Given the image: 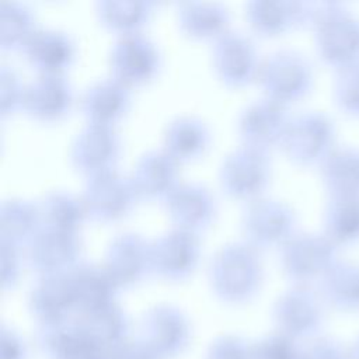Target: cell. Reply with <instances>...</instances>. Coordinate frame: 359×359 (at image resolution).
Listing matches in <instances>:
<instances>
[{
    "mask_svg": "<svg viewBox=\"0 0 359 359\" xmlns=\"http://www.w3.org/2000/svg\"><path fill=\"white\" fill-rule=\"evenodd\" d=\"M132 184L139 196L165 198L178 181V160L167 150L144 153L133 167Z\"/></svg>",
    "mask_w": 359,
    "mask_h": 359,
    "instance_id": "ac0fdd59",
    "label": "cell"
},
{
    "mask_svg": "<svg viewBox=\"0 0 359 359\" xmlns=\"http://www.w3.org/2000/svg\"><path fill=\"white\" fill-rule=\"evenodd\" d=\"M289 121L285 104L265 97L245 105L237 128L244 144L265 150L276 142L280 143Z\"/></svg>",
    "mask_w": 359,
    "mask_h": 359,
    "instance_id": "30bf717a",
    "label": "cell"
},
{
    "mask_svg": "<svg viewBox=\"0 0 359 359\" xmlns=\"http://www.w3.org/2000/svg\"><path fill=\"white\" fill-rule=\"evenodd\" d=\"M151 268L161 275L177 278L188 273L199 257L195 231L174 227L150 243Z\"/></svg>",
    "mask_w": 359,
    "mask_h": 359,
    "instance_id": "5bb4252c",
    "label": "cell"
},
{
    "mask_svg": "<svg viewBox=\"0 0 359 359\" xmlns=\"http://www.w3.org/2000/svg\"><path fill=\"white\" fill-rule=\"evenodd\" d=\"M17 248H18V245H15V244L1 241V268H3L4 282L7 280V278L13 279L14 273L17 272V266H18Z\"/></svg>",
    "mask_w": 359,
    "mask_h": 359,
    "instance_id": "d6a6232c",
    "label": "cell"
},
{
    "mask_svg": "<svg viewBox=\"0 0 359 359\" xmlns=\"http://www.w3.org/2000/svg\"><path fill=\"white\" fill-rule=\"evenodd\" d=\"M316 359H349V352L346 353L338 344L327 342L316 352Z\"/></svg>",
    "mask_w": 359,
    "mask_h": 359,
    "instance_id": "836d02e7",
    "label": "cell"
},
{
    "mask_svg": "<svg viewBox=\"0 0 359 359\" xmlns=\"http://www.w3.org/2000/svg\"><path fill=\"white\" fill-rule=\"evenodd\" d=\"M38 205L24 199H8L0 208V236L1 241L21 244L28 241L41 227Z\"/></svg>",
    "mask_w": 359,
    "mask_h": 359,
    "instance_id": "4316f807",
    "label": "cell"
},
{
    "mask_svg": "<svg viewBox=\"0 0 359 359\" xmlns=\"http://www.w3.org/2000/svg\"><path fill=\"white\" fill-rule=\"evenodd\" d=\"M324 234L337 245L359 237V195H331L324 210Z\"/></svg>",
    "mask_w": 359,
    "mask_h": 359,
    "instance_id": "d4e9b609",
    "label": "cell"
},
{
    "mask_svg": "<svg viewBox=\"0 0 359 359\" xmlns=\"http://www.w3.org/2000/svg\"><path fill=\"white\" fill-rule=\"evenodd\" d=\"M349 359H359V337L355 339L353 345L349 349Z\"/></svg>",
    "mask_w": 359,
    "mask_h": 359,
    "instance_id": "e575fe53",
    "label": "cell"
},
{
    "mask_svg": "<svg viewBox=\"0 0 359 359\" xmlns=\"http://www.w3.org/2000/svg\"><path fill=\"white\" fill-rule=\"evenodd\" d=\"M165 209L175 227L191 231L206 227L215 215V199L199 182H178L164 198Z\"/></svg>",
    "mask_w": 359,
    "mask_h": 359,
    "instance_id": "9a60e30c",
    "label": "cell"
},
{
    "mask_svg": "<svg viewBox=\"0 0 359 359\" xmlns=\"http://www.w3.org/2000/svg\"><path fill=\"white\" fill-rule=\"evenodd\" d=\"M337 104L349 114H359V60L338 67L334 80Z\"/></svg>",
    "mask_w": 359,
    "mask_h": 359,
    "instance_id": "4dcf8cb0",
    "label": "cell"
},
{
    "mask_svg": "<svg viewBox=\"0 0 359 359\" xmlns=\"http://www.w3.org/2000/svg\"><path fill=\"white\" fill-rule=\"evenodd\" d=\"M80 196L87 215L108 222L125 215L139 195L130 177H123L116 170L108 168L90 174Z\"/></svg>",
    "mask_w": 359,
    "mask_h": 359,
    "instance_id": "277c9868",
    "label": "cell"
},
{
    "mask_svg": "<svg viewBox=\"0 0 359 359\" xmlns=\"http://www.w3.org/2000/svg\"><path fill=\"white\" fill-rule=\"evenodd\" d=\"M157 65V49L142 34H121L111 48L109 66L112 77L128 87L151 79Z\"/></svg>",
    "mask_w": 359,
    "mask_h": 359,
    "instance_id": "ba28073f",
    "label": "cell"
},
{
    "mask_svg": "<svg viewBox=\"0 0 359 359\" xmlns=\"http://www.w3.org/2000/svg\"><path fill=\"white\" fill-rule=\"evenodd\" d=\"M27 243L29 264L48 275L77 264L80 240L76 231L41 226Z\"/></svg>",
    "mask_w": 359,
    "mask_h": 359,
    "instance_id": "8fae6325",
    "label": "cell"
},
{
    "mask_svg": "<svg viewBox=\"0 0 359 359\" xmlns=\"http://www.w3.org/2000/svg\"><path fill=\"white\" fill-rule=\"evenodd\" d=\"M337 247L324 233H293L280 245V264L294 279L323 278L338 259Z\"/></svg>",
    "mask_w": 359,
    "mask_h": 359,
    "instance_id": "5b68a950",
    "label": "cell"
},
{
    "mask_svg": "<svg viewBox=\"0 0 359 359\" xmlns=\"http://www.w3.org/2000/svg\"><path fill=\"white\" fill-rule=\"evenodd\" d=\"M320 165L321 177L331 195H359V147L335 146Z\"/></svg>",
    "mask_w": 359,
    "mask_h": 359,
    "instance_id": "7402d4cb",
    "label": "cell"
},
{
    "mask_svg": "<svg viewBox=\"0 0 359 359\" xmlns=\"http://www.w3.org/2000/svg\"><path fill=\"white\" fill-rule=\"evenodd\" d=\"M219 177L227 194L254 199L269 177L268 156L262 149L243 144L224 157Z\"/></svg>",
    "mask_w": 359,
    "mask_h": 359,
    "instance_id": "52a82bcc",
    "label": "cell"
},
{
    "mask_svg": "<svg viewBox=\"0 0 359 359\" xmlns=\"http://www.w3.org/2000/svg\"><path fill=\"white\" fill-rule=\"evenodd\" d=\"M73 93L69 81L57 72H45L24 86L22 108L39 119H56L70 107Z\"/></svg>",
    "mask_w": 359,
    "mask_h": 359,
    "instance_id": "e0dca14e",
    "label": "cell"
},
{
    "mask_svg": "<svg viewBox=\"0 0 359 359\" xmlns=\"http://www.w3.org/2000/svg\"><path fill=\"white\" fill-rule=\"evenodd\" d=\"M119 140L111 125L88 122L76 135L70 147V160L76 168L90 174L112 168Z\"/></svg>",
    "mask_w": 359,
    "mask_h": 359,
    "instance_id": "7c38bea8",
    "label": "cell"
},
{
    "mask_svg": "<svg viewBox=\"0 0 359 359\" xmlns=\"http://www.w3.org/2000/svg\"><path fill=\"white\" fill-rule=\"evenodd\" d=\"M178 20L181 28L192 36L217 38L226 31L229 14L219 3L184 1L180 4Z\"/></svg>",
    "mask_w": 359,
    "mask_h": 359,
    "instance_id": "484cf974",
    "label": "cell"
},
{
    "mask_svg": "<svg viewBox=\"0 0 359 359\" xmlns=\"http://www.w3.org/2000/svg\"><path fill=\"white\" fill-rule=\"evenodd\" d=\"M317 49L337 67L359 60V17L339 3L310 4Z\"/></svg>",
    "mask_w": 359,
    "mask_h": 359,
    "instance_id": "6da1fadb",
    "label": "cell"
},
{
    "mask_svg": "<svg viewBox=\"0 0 359 359\" xmlns=\"http://www.w3.org/2000/svg\"><path fill=\"white\" fill-rule=\"evenodd\" d=\"M102 266L112 282H132L151 268L150 243L136 233L116 234L107 247Z\"/></svg>",
    "mask_w": 359,
    "mask_h": 359,
    "instance_id": "2e32d148",
    "label": "cell"
},
{
    "mask_svg": "<svg viewBox=\"0 0 359 359\" xmlns=\"http://www.w3.org/2000/svg\"><path fill=\"white\" fill-rule=\"evenodd\" d=\"M24 86L18 76L8 66L0 69V109L6 115L22 105Z\"/></svg>",
    "mask_w": 359,
    "mask_h": 359,
    "instance_id": "1f68e13d",
    "label": "cell"
},
{
    "mask_svg": "<svg viewBox=\"0 0 359 359\" xmlns=\"http://www.w3.org/2000/svg\"><path fill=\"white\" fill-rule=\"evenodd\" d=\"M334 123L323 112L306 111L290 118L280 144L299 163H321L334 146Z\"/></svg>",
    "mask_w": 359,
    "mask_h": 359,
    "instance_id": "3957f363",
    "label": "cell"
},
{
    "mask_svg": "<svg viewBox=\"0 0 359 359\" xmlns=\"http://www.w3.org/2000/svg\"><path fill=\"white\" fill-rule=\"evenodd\" d=\"M100 20L122 34L136 32L147 20L153 3L142 0H102L97 4Z\"/></svg>",
    "mask_w": 359,
    "mask_h": 359,
    "instance_id": "f1b7e54d",
    "label": "cell"
},
{
    "mask_svg": "<svg viewBox=\"0 0 359 359\" xmlns=\"http://www.w3.org/2000/svg\"><path fill=\"white\" fill-rule=\"evenodd\" d=\"M257 80L266 97L285 104L309 91L313 81V69L300 52L279 49L261 60Z\"/></svg>",
    "mask_w": 359,
    "mask_h": 359,
    "instance_id": "7a4b0ae2",
    "label": "cell"
},
{
    "mask_svg": "<svg viewBox=\"0 0 359 359\" xmlns=\"http://www.w3.org/2000/svg\"><path fill=\"white\" fill-rule=\"evenodd\" d=\"M323 290L330 303L341 310H359V262L337 259L323 275Z\"/></svg>",
    "mask_w": 359,
    "mask_h": 359,
    "instance_id": "603a6c76",
    "label": "cell"
},
{
    "mask_svg": "<svg viewBox=\"0 0 359 359\" xmlns=\"http://www.w3.org/2000/svg\"><path fill=\"white\" fill-rule=\"evenodd\" d=\"M245 10L250 25L262 35L280 34L310 15V4L287 0H252Z\"/></svg>",
    "mask_w": 359,
    "mask_h": 359,
    "instance_id": "d6986e66",
    "label": "cell"
},
{
    "mask_svg": "<svg viewBox=\"0 0 359 359\" xmlns=\"http://www.w3.org/2000/svg\"><path fill=\"white\" fill-rule=\"evenodd\" d=\"M209 130L194 116H178L171 121L164 132V150L172 157L187 160L199 156L208 146Z\"/></svg>",
    "mask_w": 359,
    "mask_h": 359,
    "instance_id": "cb8c5ba5",
    "label": "cell"
},
{
    "mask_svg": "<svg viewBox=\"0 0 359 359\" xmlns=\"http://www.w3.org/2000/svg\"><path fill=\"white\" fill-rule=\"evenodd\" d=\"M21 50L41 73H60L73 56V43L62 31L35 28L22 43Z\"/></svg>",
    "mask_w": 359,
    "mask_h": 359,
    "instance_id": "44dd1931",
    "label": "cell"
},
{
    "mask_svg": "<svg viewBox=\"0 0 359 359\" xmlns=\"http://www.w3.org/2000/svg\"><path fill=\"white\" fill-rule=\"evenodd\" d=\"M261 259L257 247L234 241L219 248L210 259V275L223 289L251 286L259 276Z\"/></svg>",
    "mask_w": 359,
    "mask_h": 359,
    "instance_id": "4fadbf2b",
    "label": "cell"
},
{
    "mask_svg": "<svg viewBox=\"0 0 359 359\" xmlns=\"http://www.w3.org/2000/svg\"><path fill=\"white\" fill-rule=\"evenodd\" d=\"M296 216L283 202L271 198L251 199L241 215V231L254 247L283 244L294 231Z\"/></svg>",
    "mask_w": 359,
    "mask_h": 359,
    "instance_id": "8992f818",
    "label": "cell"
},
{
    "mask_svg": "<svg viewBox=\"0 0 359 359\" xmlns=\"http://www.w3.org/2000/svg\"><path fill=\"white\" fill-rule=\"evenodd\" d=\"M42 226L76 231L77 224L87 215L81 196L67 191L46 194L38 205Z\"/></svg>",
    "mask_w": 359,
    "mask_h": 359,
    "instance_id": "83f0119b",
    "label": "cell"
},
{
    "mask_svg": "<svg viewBox=\"0 0 359 359\" xmlns=\"http://www.w3.org/2000/svg\"><path fill=\"white\" fill-rule=\"evenodd\" d=\"M129 104V87L114 77L88 86L80 98L81 111L90 122L111 125Z\"/></svg>",
    "mask_w": 359,
    "mask_h": 359,
    "instance_id": "ffe728a7",
    "label": "cell"
},
{
    "mask_svg": "<svg viewBox=\"0 0 359 359\" xmlns=\"http://www.w3.org/2000/svg\"><path fill=\"white\" fill-rule=\"evenodd\" d=\"M212 60L217 76L230 86L257 79L261 63L252 41L243 32L227 29L216 38Z\"/></svg>",
    "mask_w": 359,
    "mask_h": 359,
    "instance_id": "9c48e42d",
    "label": "cell"
},
{
    "mask_svg": "<svg viewBox=\"0 0 359 359\" xmlns=\"http://www.w3.org/2000/svg\"><path fill=\"white\" fill-rule=\"evenodd\" d=\"M31 10L20 1L0 4V43L3 48H21L35 29Z\"/></svg>",
    "mask_w": 359,
    "mask_h": 359,
    "instance_id": "f546056e",
    "label": "cell"
}]
</instances>
